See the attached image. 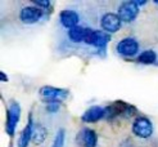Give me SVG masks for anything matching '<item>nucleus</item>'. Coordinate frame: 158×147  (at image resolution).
Listing matches in <instances>:
<instances>
[{"mask_svg": "<svg viewBox=\"0 0 158 147\" xmlns=\"http://www.w3.org/2000/svg\"><path fill=\"white\" fill-rule=\"evenodd\" d=\"M135 114L136 108L126 102H122V101H117L106 107V118L110 120L116 118H130Z\"/></svg>", "mask_w": 158, "mask_h": 147, "instance_id": "nucleus-1", "label": "nucleus"}, {"mask_svg": "<svg viewBox=\"0 0 158 147\" xmlns=\"http://www.w3.org/2000/svg\"><path fill=\"white\" fill-rule=\"evenodd\" d=\"M19 119H21V106L18 102L12 101L6 110V123H5V130L10 137L14 136Z\"/></svg>", "mask_w": 158, "mask_h": 147, "instance_id": "nucleus-2", "label": "nucleus"}, {"mask_svg": "<svg viewBox=\"0 0 158 147\" xmlns=\"http://www.w3.org/2000/svg\"><path fill=\"white\" fill-rule=\"evenodd\" d=\"M110 41V35L107 34L106 31H99V30H93V28H86L85 34V41L88 45L97 46V48H104Z\"/></svg>", "mask_w": 158, "mask_h": 147, "instance_id": "nucleus-3", "label": "nucleus"}, {"mask_svg": "<svg viewBox=\"0 0 158 147\" xmlns=\"http://www.w3.org/2000/svg\"><path fill=\"white\" fill-rule=\"evenodd\" d=\"M132 133L139 138H149L153 134V124L147 116H138L132 123Z\"/></svg>", "mask_w": 158, "mask_h": 147, "instance_id": "nucleus-4", "label": "nucleus"}, {"mask_svg": "<svg viewBox=\"0 0 158 147\" xmlns=\"http://www.w3.org/2000/svg\"><path fill=\"white\" fill-rule=\"evenodd\" d=\"M40 96L43 97V99L45 102H52V101H57V102H62L63 99H66L69 94V92L67 89H62V88H55V87H50V85H45L41 87L40 90Z\"/></svg>", "mask_w": 158, "mask_h": 147, "instance_id": "nucleus-5", "label": "nucleus"}, {"mask_svg": "<svg viewBox=\"0 0 158 147\" xmlns=\"http://www.w3.org/2000/svg\"><path fill=\"white\" fill-rule=\"evenodd\" d=\"M139 13V5L136 2H123L120 6H118V17L121 18L122 22H132L136 18Z\"/></svg>", "mask_w": 158, "mask_h": 147, "instance_id": "nucleus-6", "label": "nucleus"}, {"mask_svg": "<svg viewBox=\"0 0 158 147\" xmlns=\"http://www.w3.org/2000/svg\"><path fill=\"white\" fill-rule=\"evenodd\" d=\"M116 50L118 54L125 57H132L139 52V43L132 37H125L116 45Z\"/></svg>", "mask_w": 158, "mask_h": 147, "instance_id": "nucleus-7", "label": "nucleus"}, {"mask_svg": "<svg viewBox=\"0 0 158 147\" xmlns=\"http://www.w3.org/2000/svg\"><path fill=\"white\" fill-rule=\"evenodd\" d=\"M43 14H44L43 9H40V8H37L35 5H30V6L22 8V11L19 13V18L26 25H32V23H36L41 19Z\"/></svg>", "mask_w": 158, "mask_h": 147, "instance_id": "nucleus-8", "label": "nucleus"}, {"mask_svg": "<svg viewBox=\"0 0 158 147\" xmlns=\"http://www.w3.org/2000/svg\"><path fill=\"white\" fill-rule=\"evenodd\" d=\"M121 25H122V21L118 17L117 13H112V12L106 13L103 17H102V28L109 35L113 32H117V31L121 28Z\"/></svg>", "mask_w": 158, "mask_h": 147, "instance_id": "nucleus-9", "label": "nucleus"}, {"mask_svg": "<svg viewBox=\"0 0 158 147\" xmlns=\"http://www.w3.org/2000/svg\"><path fill=\"white\" fill-rule=\"evenodd\" d=\"M76 141L80 147H95L98 143V136L93 129L84 128L77 133Z\"/></svg>", "mask_w": 158, "mask_h": 147, "instance_id": "nucleus-10", "label": "nucleus"}, {"mask_svg": "<svg viewBox=\"0 0 158 147\" xmlns=\"http://www.w3.org/2000/svg\"><path fill=\"white\" fill-rule=\"evenodd\" d=\"M106 118V108L100 107V106H91L90 108H88L81 116V120L84 123H97L100 119Z\"/></svg>", "mask_w": 158, "mask_h": 147, "instance_id": "nucleus-11", "label": "nucleus"}, {"mask_svg": "<svg viewBox=\"0 0 158 147\" xmlns=\"http://www.w3.org/2000/svg\"><path fill=\"white\" fill-rule=\"evenodd\" d=\"M59 21H60L63 27L71 30V28L78 26L80 15L77 14V12H75L72 9H64V11H62L60 14H59Z\"/></svg>", "mask_w": 158, "mask_h": 147, "instance_id": "nucleus-12", "label": "nucleus"}, {"mask_svg": "<svg viewBox=\"0 0 158 147\" xmlns=\"http://www.w3.org/2000/svg\"><path fill=\"white\" fill-rule=\"evenodd\" d=\"M34 121H32V115L28 116V123L25 127V129L22 130L21 137L18 139V147H28L30 142L32 141V136H34Z\"/></svg>", "mask_w": 158, "mask_h": 147, "instance_id": "nucleus-13", "label": "nucleus"}, {"mask_svg": "<svg viewBox=\"0 0 158 147\" xmlns=\"http://www.w3.org/2000/svg\"><path fill=\"white\" fill-rule=\"evenodd\" d=\"M85 34H86V28L81 27V26H76L73 28L68 30V37H69V40L73 43L85 41Z\"/></svg>", "mask_w": 158, "mask_h": 147, "instance_id": "nucleus-14", "label": "nucleus"}, {"mask_svg": "<svg viewBox=\"0 0 158 147\" xmlns=\"http://www.w3.org/2000/svg\"><path fill=\"white\" fill-rule=\"evenodd\" d=\"M46 136H48V130H46V128L44 125H41V124H37V125L34 127L32 142L35 145H41L45 141Z\"/></svg>", "mask_w": 158, "mask_h": 147, "instance_id": "nucleus-15", "label": "nucleus"}, {"mask_svg": "<svg viewBox=\"0 0 158 147\" xmlns=\"http://www.w3.org/2000/svg\"><path fill=\"white\" fill-rule=\"evenodd\" d=\"M156 61H157V54L154 50H151V49L141 52L138 57V62L143 65H153L156 63Z\"/></svg>", "mask_w": 158, "mask_h": 147, "instance_id": "nucleus-16", "label": "nucleus"}, {"mask_svg": "<svg viewBox=\"0 0 158 147\" xmlns=\"http://www.w3.org/2000/svg\"><path fill=\"white\" fill-rule=\"evenodd\" d=\"M64 138H66L64 129H59L57 132V134H55V137H54L52 147H63V145H64Z\"/></svg>", "mask_w": 158, "mask_h": 147, "instance_id": "nucleus-17", "label": "nucleus"}, {"mask_svg": "<svg viewBox=\"0 0 158 147\" xmlns=\"http://www.w3.org/2000/svg\"><path fill=\"white\" fill-rule=\"evenodd\" d=\"M60 108V102H57V101H52V102H46V111L49 114H55L58 112Z\"/></svg>", "mask_w": 158, "mask_h": 147, "instance_id": "nucleus-18", "label": "nucleus"}, {"mask_svg": "<svg viewBox=\"0 0 158 147\" xmlns=\"http://www.w3.org/2000/svg\"><path fill=\"white\" fill-rule=\"evenodd\" d=\"M34 4H35V6L40 8V9H41V8H49V5H50L49 2H39V0H35Z\"/></svg>", "mask_w": 158, "mask_h": 147, "instance_id": "nucleus-19", "label": "nucleus"}, {"mask_svg": "<svg viewBox=\"0 0 158 147\" xmlns=\"http://www.w3.org/2000/svg\"><path fill=\"white\" fill-rule=\"evenodd\" d=\"M0 79H2V81H8V77L5 76V74L2 71V72H0Z\"/></svg>", "mask_w": 158, "mask_h": 147, "instance_id": "nucleus-20", "label": "nucleus"}]
</instances>
